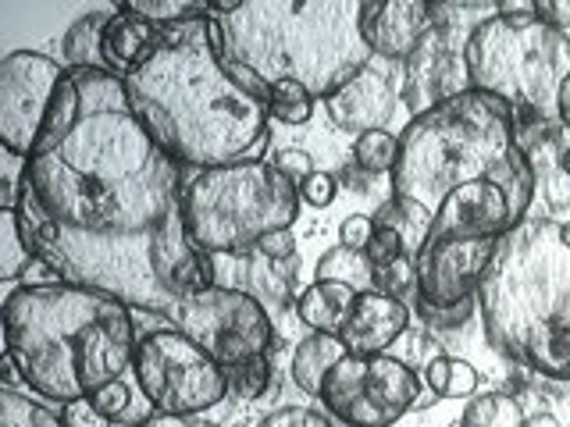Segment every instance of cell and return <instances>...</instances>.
Returning a JSON list of instances; mask_svg holds the SVG:
<instances>
[{
	"mask_svg": "<svg viewBox=\"0 0 570 427\" xmlns=\"http://www.w3.org/2000/svg\"><path fill=\"white\" fill-rule=\"evenodd\" d=\"M178 160L142 129L125 79L68 68L22 168L18 210L82 236H142L183 214Z\"/></svg>",
	"mask_w": 570,
	"mask_h": 427,
	"instance_id": "obj_1",
	"label": "cell"
},
{
	"mask_svg": "<svg viewBox=\"0 0 570 427\" xmlns=\"http://www.w3.org/2000/svg\"><path fill=\"white\" fill-rule=\"evenodd\" d=\"M132 111L165 153L193 168L261 160L267 103L228 76L207 40V18L165 29V47L125 79Z\"/></svg>",
	"mask_w": 570,
	"mask_h": 427,
	"instance_id": "obj_2",
	"label": "cell"
},
{
	"mask_svg": "<svg viewBox=\"0 0 570 427\" xmlns=\"http://www.w3.org/2000/svg\"><path fill=\"white\" fill-rule=\"evenodd\" d=\"M474 182H499L524 207L534 200V165L521 147V121L499 97L468 89L410 118L392 168V203L424 242L445 196Z\"/></svg>",
	"mask_w": 570,
	"mask_h": 427,
	"instance_id": "obj_3",
	"label": "cell"
},
{
	"mask_svg": "<svg viewBox=\"0 0 570 427\" xmlns=\"http://www.w3.org/2000/svg\"><path fill=\"white\" fill-rule=\"evenodd\" d=\"M4 346L22 381L50 403L97 396L136 356L132 307L71 281L22 285L4 299Z\"/></svg>",
	"mask_w": 570,
	"mask_h": 427,
	"instance_id": "obj_4",
	"label": "cell"
},
{
	"mask_svg": "<svg viewBox=\"0 0 570 427\" xmlns=\"http://www.w3.org/2000/svg\"><path fill=\"white\" fill-rule=\"evenodd\" d=\"M478 314L503 360L570 381V225L528 218L507 231L481 281Z\"/></svg>",
	"mask_w": 570,
	"mask_h": 427,
	"instance_id": "obj_5",
	"label": "cell"
},
{
	"mask_svg": "<svg viewBox=\"0 0 570 427\" xmlns=\"http://www.w3.org/2000/svg\"><path fill=\"white\" fill-rule=\"evenodd\" d=\"M225 58L275 82H299L314 100H328L371 64L353 0H243L222 18Z\"/></svg>",
	"mask_w": 570,
	"mask_h": 427,
	"instance_id": "obj_6",
	"label": "cell"
},
{
	"mask_svg": "<svg viewBox=\"0 0 570 427\" xmlns=\"http://www.w3.org/2000/svg\"><path fill=\"white\" fill-rule=\"evenodd\" d=\"M43 257L71 285L121 299L132 310L168 314L214 285V257L186 236L183 214L142 236H82L47 218L36 221Z\"/></svg>",
	"mask_w": 570,
	"mask_h": 427,
	"instance_id": "obj_7",
	"label": "cell"
},
{
	"mask_svg": "<svg viewBox=\"0 0 570 427\" xmlns=\"http://www.w3.org/2000/svg\"><path fill=\"white\" fill-rule=\"evenodd\" d=\"M468 71L478 93L510 103L517 121H560L570 36L539 14H489L468 36Z\"/></svg>",
	"mask_w": 570,
	"mask_h": 427,
	"instance_id": "obj_8",
	"label": "cell"
},
{
	"mask_svg": "<svg viewBox=\"0 0 570 427\" xmlns=\"http://www.w3.org/2000/svg\"><path fill=\"white\" fill-rule=\"evenodd\" d=\"M296 218L299 186L275 168V160L204 168L183 189L186 236L210 257L239 254L272 231H293Z\"/></svg>",
	"mask_w": 570,
	"mask_h": 427,
	"instance_id": "obj_9",
	"label": "cell"
},
{
	"mask_svg": "<svg viewBox=\"0 0 570 427\" xmlns=\"http://www.w3.org/2000/svg\"><path fill=\"white\" fill-rule=\"evenodd\" d=\"M132 374L157 414L200 417L228 396V374L193 342L186 331L160 328L139 338Z\"/></svg>",
	"mask_w": 570,
	"mask_h": 427,
	"instance_id": "obj_10",
	"label": "cell"
},
{
	"mask_svg": "<svg viewBox=\"0 0 570 427\" xmlns=\"http://www.w3.org/2000/svg\"><path fill=\"white\" fill-rule=\"evenodd\" d=\"M421 391L424 385L414 367L385 352L338 360L317 399L346 427H392L417 406Z\"/></svg>",
	"mask_w": 570,
	"mask_h": 427,
	"instance_id": "obj_11",
	"label": "cell"
},
{
	"mask_svg": "<svg viewBox=\"0 0 570 427\" xmlns=\"http://www.w3.org/2000/svg\"><path fill=\"white\" fill-rule=\"evenodd\" d=\"M175 328L225 370L261 360L272 346V317L264 302L236 285H210L186 299L175 314Z\"/></svg>",
	"mask_w": 570,
	"mask_h": 427,
	"instance_id": "obj_12",
	"label": "cell"
},
{
	"mask_svg": "<svg viewBox=\"0 0 570 427\" xmlns=\"http://www.w3.org/2000/svg\"><path fill=\"white\" fill-rule=\"evenodd\" d=\"M499 239H424L417 246L414 310L424 328H463L478 310V292Z\"/></svg>",
	"mask_w": 570,
	"mask_h": 427,
	"instance_id": "obj_13",
	"label": "cell"
},
{
	"mask_svg": "<svg viewBox=\"0 0 570 427\" xmlns=\"http://www.w3.org/2000/svg\"><path fill=\"white\" fill-rule=\"evenodd\" d=\"M65 71L68 64L36 50H11L0 61V142L8 153L29 160Z\"/></svg>",
	"mask_w": 570,
	"mask_h": 427,
	"instance_id": "obj_14",
	"label": "cell"
},
{
	"mask_svg": "<svg viewBox=\"0 0 570 427\" xmlns=\"http://www.w3.org/2000/svg\"><path fill=\"white\" fill-rule=\"evenodd\" d=\"M468 89H474L471 71H468V40L456 43L453 29L442 26L435 18L432 32L424 36L417 53L406 61L400 100L406 103L410 115L421 118V115L432 111V107L468 93Z\"/></svg>",
	"mask_w": 570,
	"mask_h": 427,
	"instance_id": "obj_15",
	"label": "cell"
},
{
	"mask_svg": "<svg viewBox=\"0 0 570 427\" xmlns=\"http://www.w3.org/2000/svg\"><path fill=\"white\" fill-rule=\"evenodd\" d=\"M435 14L424 0H361V32L371 53L385 61H410L432 32Z\"/></svg>",
	"mask_w": 570,
	"mask_h": 427,
	"instance_id": "obj_16",
	"label": "cell"
},
{
	"mask_svg": "<svg viewBox=\"0 0 570 427\" xmlns=\"http://www.w3.org/2000/svg\"><path fill=\"white\" fill-rule=\"evenodd\" d=\"M396 86H392L389 71H382L379 64H367L361 76L350 79L338 93H332L325 100L328 118L335 121V129L353 132L356 139L367 132H379L396 115Z\"/></svg>",
	"mask_w": 570,
	"mask_h": 427,
	"instance_id": "obj_17",
	"label": "cell"
},
{
	"mask_svg": "<svg viewBox=\"0 0 570 427\" xmlns=\"http://www.w3.org/2000/svg\"><path fill=\"white\" fill-rule=\"evenodd\" d=\"M410 328V310L403 299L382 296L374 289H361L346 325L338 328V338L350 356H385L406 335Z\"/></svg>",
	"mask_w": 570,
	"mask_h": 427,
	"instance_id": "obj_18",
	"label": "cell"
},
{
	"mask_svg": "<svg viewBox=\"0 0 570 427\" xmlns=\"http://www.w3.org/2000/svg\"><path fill=\"white\" fill-rule=\"evenodd\" d=\"M165 47V29H157L150 22L132 14H111L104 36H100V58L104 68L115 71L118 79H129L132 71H139L154 53Z\"/></svg>",
	"mask_w": 570,
	"mask_h": 427,
	"instance_id": "obj_19",
	"label": "cell"
},
{
	"mask_svg": "<svg viewBox=\"0 0 570 427\" xmlns=\"http://www.w3.org/2000/svg\"><path fill=\"white\" fill-rule=\"evenodd\" d=\"M361 289L350 281H335V278H314V285L299 292L296 299V314L311 331L321 335H338V328L346 325V317L353 310Z\"/></svg>",
	"mask_w": 570,
	"mask_h": 427,
	"instance_id": "obj_20",
	"label": "cell"
},
{
	"mask_svg": "<svg viewBox=\"0 0 570 427\" xmlns=\"http://www.w3.org/2000/svg\"><path fill=\"white\" fill-rule=\"evenodd\" d=\"M43 257V242L36 221L22 218L18 207L0 210V278L14 281L22 278L29 267Z\"/></svg>",
	"mask_w": 570,
	"mask_h": 427,
	"instance_id": "obj_21",
	"label": "cell"
},
{
	"mask_svg": "<svg viewBox=\"0 0 570 427\" xmlns=\"http://www.w3.org/2000/svg\"><path fill=\"white\" fill-rule=\"evenodd\" d=\"M346 346L338 335H321V331H311L303 342L296 346L293 352V364H289V374H293V385L299 391H307V396H321V388H325V378L328 370L346 360Z\"/></svg>",
	"mask_w": 570,
	"mask_h": 427,
	"instance_id": "obj_22",
	"label": "cell"
},
{
	"mask_svg": "<svg viewBox=\"0 0 570 427\" xmlns=\"http://www.w3.org/2000/svg\"><path fill=\"white\" fill-rule=\"evenodd\" d=\"M107 22H111V14H107V11H89L65 32L61 53H65L68 68H104L100 36H104Z\"/></svg>",
	"mask_w": 570,
	"mask_h": 427,
	"instance_id": "obj_23",
	"label": "cell"
},
{
	"mask_svg": "<svg viewBox=\"0 0 570 427\" xmlns=\"http://www.w3.org/2000/svg\"><path fill=\"white\" fill-rule=\"evenodd\" d=\"M118 11L142 18V22H150L157 29L189 26L207 18V4H200V0H121Z\"/></svg>",
	"mask_w": 570,
	"mask_h": 427,
	"instance_id": "obj_24",
	"label": "cell"
},
{
	"mask_svg": "<svg viewBox=\"0 0 570 427\" xmlns=\"http://www.w3.org/2000/svg\"><path fill=\"white\" fill-rule=\"evenodd\" d=\"M524 409L513 396L503 391H485V396H474L463 409V417L456 427H524Z\"/></svg>",
	"mask_w": 570,
	"mask_h": 427,
	"instance_id": "obj_25",
	"label": "cell"
},
{
	"mask_svg": "<svg viewBox=\"0 0 570 427\" xmlns=\"http://www.w3.org/2000/svg\"><path fill=\"white\" fill-rule=\"evenodd\" d=\"M0 427H65V420L50 406L4 388L0 391Z\"/></svg>",
	"mask_w": 570,
	"mask_h": 427,
	"instance_id": "obj_26",
	"label": "cell"
},
{
	"mask_svg": "<svg viewBox=\"0 0 570 427\" xmlns=\"http://www.w3.org/2000/svg\"><path fill=\"white\" fill-rule=\"evenodd\" d=\"M353 157L367 175H385V171L392 175V168H396V160H400V136H392L389 129L367 132L356 139Z\"/></svg>",
	"mask_w": 570,
	"mask_h": 427,
	"instance_id": "obj_27",
	"label": "cell"
},
{
	"mask_svg": "<svg viewBox=\"0 0 570 427\" xmlns=\"http://www.w3.org/2000/svg\"><path fill=\"white\" fill-rule=\"evenodd\" d=\"M267 115L282 125H307L314 118V97L299 82H275L267 97Z\"/></svg>",
	"mask_w": 570,
	"mask_h": 427,
	"instance_id": "obj_28",
	"label": "cell"
},
{
	"mask_svg": "<svg viewBox=\"0 0 570 427\" xmlns=\"http://www.w3.org/2000/svg\"><path fill=\"white\" fill-rule=\"evenodd\" d=\"M371 289L382 292V296H392V299H403L406 292L417 289V267L406 254L400 260H392L385 267H374L371 275Z\"/></svg>",
	"mask_w": 570,
	"mask_h": 427,
	"instance_id": "obj_29",
	"label": "cell"
},
{
	"mask_svg": "<svg viewBox=\"0 0 570 427\" xmlns=\"http://www.w3.org/2000/svg\"><path fill=\"white\" fill-rule=\"evenodd\" d=\"M353 275H364V278L371 281L374 267L367 264L364 254H353V249H343V246L328 249V254L321 257V264H317V278H335V281H350V285H356Z\"/></svg>",
	"mask_w": 570,
	"mask_h": 427,
	"instance_id": "obj_30",
	"label": "cell"
},
{
	"mask_svg": "<svg viewBox=\"0 0 570 427\" xmlns=\"http://www.w3.org/2000/svg\"><path fill=\"white\" fill-rule=\"evenodd\" d=\"M225 374H228V388L236 391V396L257 399L264 391V385H267V378H272V364H267V356H261V360L246 364V367H232Z\"/></svg>",
	"mask_w": 570,
	"mask_h": 427,
	"instance_id": "obj_31",
	"label": "cell"
},
{
	"mask_svg": "<svg viewBox=\"0 0 570 427\" xmlns=\"http://www.w3.org/2000/svg\"><path fill=\"white\" fill-rule=\"evenodd\" d=\"M364 257L371 267H385L392 260H400L403 257V236H400V228H392V225H379L374 228V236L364 249Z\"/></svg>",
	"mask_w": 570,
	"mask_h": 427,
	"instance_id": "obj_32",
	"label": "cell"
},
{
	"mask_svg": "<svg viewBox=\"0 0 570 427\" xmlns=\"http://www.w3.org/2000/svg\"><path fill=\"white\" fill-rule=\"evenodd\" d=\"M254 427H332V420L307 406H278L272 414H264Z\"/></svg>",
	"mask_w": 570,
	"mask_h": 427,
	"instance_id": "obj_33",
	"label": "cell"
},
{
	"mask_svg": "<svg viewBox=\"0 0 570 427\" xmlns=\"http://www.w3.org/2000/svg\"><path fill=\"white\" fill-rule=\"evenodd\" d=\"M374 228H379V225H374L367 214H350V218L338 225V246L353 249V254H364L371 236H374Z\"/></svg>",
	"mask_w": 570,
	"mask_h": 427,
	"instance_id": "obj_34",
	"label": "cell"
},
{
	"mask_svg": "<svg viewBox=\"0 0 570 427\" xmlns=\"http://www.w3.org/2000/svg\"><path fill=\"white\" fill-rule=\"evenodd\" d=\"M94 399V406L100 409L104 417H111V420H121L125 414H129V403H132V391L125 381H111V385H104L97 396H89Z\"/></svg>",
	"mask_w": 570,
	"mask_h": 427,
	"instance_id": "obj_35",
	"label": "cell"
},
{
	"mask_svg": "<svg viewBox=\"0 0 570 427\" xmlns=\"http://www.w3.org/2000/svg\"><path fill=\"white\" fill-rule=\"evenodd\" d=\"M61 420L65 427H111L115 420L111 417H104L100 409L94 406V399H76V403H65L61 409Z\"/></svg>",
	"mask_w": 570,
	"mask_h": 427,
	"instance_id": "obj_36",
	"label": "cell"
},
{
	"mask_svg": "<svg viewBox=\"0 0 570 427\" xmlns=\"http://www.w3.org/2000/svg\"><path fill=\"white\" fill-rule=\"evenodd\" d=\"M335 192H338V186H335V178H332L328 171H314V175L307 178V182H299V200H307V203L317 207V210L332 207Z\"/></svg>",
	"mask_w": 570,
	"mask_h": 427,
	"instance_id": "obj_37",
	"label": "cell"
},
{
	"mask_svg": "<svg viewBox=\"0 0 570 427\" xmlns=\"http://www.w3.org/2000/svg\"><path fill=\"white\" fill-rule=\"evenodd\" d=\"M478 391V370L468 360H450V381H445L442 399H468Z\"/></svg>",
	"mask_w": 570,
	"mask_h": 427,
	"instance_id": "obj_38",
	"label": "cell"
},
{
	"mask_svg": "<svg viewBox=\"0 0 570 427\" xmlns=\"http://www.w3.org/2000/svg\"><path fill=\"white\" fill-rule=\"evenodd\" d=\"M275 168L285 175V178H289V182H307V178L317 171L314 168V157L307 153V150H278L275 153Z\"/></svg>",
	"mask_w": 570,
	"mask_h": 427,
	"instance_id": "obj_39",
	"label": "cell"
},
{
	"mask_svg": "<svg viewBox=\"0 0 570 427\" xmlns=\"http://www.w3.org/2000/svg\"><path fill=\"white\" fill-rule=\"evenodd\" d=\"M257 254L267 257V260H275V264L296 257V239H293V231H272V236H264V239L257 242Z\"/></svg>",
	"mask_w": 570,
	"mask_h": 427,
	"instance_id": "obj_40",
	"label": "cell"
},
{
	"mask_svg": "<svg viewBox=\"0 0 570 427\" xmlns=\"http://www.w3.org/2000/svg\"><path fill=\"white\" fill-rule=\"evenodd\" d=\"M539 18L552 29H570V0H539Z\"/></svg>",
	"mask_w": 570,
	"mask_h": 427,
	"instance_id": "obj_41",
	"label": "cell"
},
{
	"mask_svg": "<svg viewBox=\"0 0 570 427\" xmlns=\"http://www.w3.org/2000/svg\"><path fill=\"white\" fill-rule=\"evenodd\" d=\"M132 427H222V424L204 420V417H168V414H154V417H142Z\"/></svg>",
	"mask_w": 570,
	"mask_h": 427,
	"instance_id": "obj_42",
	"label": "cell"
},
{
	"mask_svg": "<svg viewBox=\"0 0 570 427\" xmlns=\"http://www.w3.org/2000/svg\"><path fill=\"white\" fill-rule=\"evenodd\" d=\"M560 125L570 132V79H567L563 89H560Z\"/></svg>",
	"mask_w": 570,
	"mask_h": 427,
	"instance_id": "obj_43",
	"label": "cell"
},
{
	"mask_svg": "<svg viewBox=\"0 0 570 427\" xmlns=\"http://www.w3.org/2000/svg\"><path fill=\"white\" fill-rule=\"evenodd\" d=\"M524 427H563L557 417H552V414H531L528 420H524Z\"/></svg>",
	"mask_w": 570,
	"mask_h": 427,
	"instance_id": "obj_44",
	"label": "cell"
},
{
	"mask_svg": "<svg viewBox=\"0 0 570 427\" xmlns=\"http://www.w3.org/2000/svg\"><path fill=\"white\" fill-rule=\"evenodd\" d=\"M557 165H560V171H563V175L570 178V147H563V150H560V157H557Z\"/></svg>",
	"mask_w": 570,
	"mask_h": 427,
	"instance_id": "obj_45",
	"label": "cell"
}]
</instances>
